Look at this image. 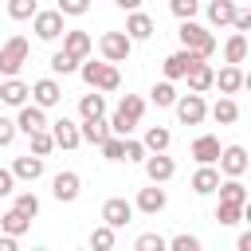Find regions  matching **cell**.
<instances>
[{"label":"cell","instance_id":"6da1fadb","mask_svg":"<svg viewBox=\"0 0 251 251\" xmlns=\"http://www.w3.org/2000/svg\"><path fill=\"white\" fill-rule=\"evenodd\" d=\"M141 114H145V98L122 94V102H118V110H114V118H110V133H118V137L133 133V126L141 122Z\"/></svg>","mask_w":251,"mask_h":251},{"label":"cell","instance_id":"7a4b0ae2","mask_svg":"<svg viewBox=\"0 0 251 251\" xmlns=\"http://www.w3.org/2000/svg\"><path fill=\"white\" fill-rule=\"evenodd\" d=\"M180 47H188V51H196L200 59H208L212 51H216V35L208 31V27H200L196 20H180Z\"/></svg>","mask_w":251,"mask_h":251},{"label":"cell","instance_id":"3957f363","mask_svg":"<svg viewBox=\"0 0 251 251\" xmlns=\"http://www.w3.org/2000/svg\"><path fill=\"white\" fill-rule=\"evenodd\" d=\"M27 51H31L27 39H24V35H12V39L0 47V75H16V71L27 63Z\"/></svg>","mask_w":251,"mask_h":251},{"label":"cell","instance_id":"277c9868","mask_svg":"<svg viewBox=\"0 0 251 251\" xmlns=\"http://www.w3.org/2000/svg\"><path fill=\"white\" fill-rule=\"evenodd\" d=\"M98 47H102V59H106V63H126L129 51H133V39H129L126 31H106V35L98 39Z\"/></svg>","mask_w":251,"mask_h":251},{"label":"cell","instance_id":"5b68a950","mask_svg":"<svg viewBox=\"0 0 251 251\" xmlns=\"http://www.w3.org/2000/svg\"><path fill=\"white\" fill-rule=\"evenodd\" d=\"M176 118L184 122V126H200L204 118H208V106H204V94H196V90H188V94H180L176 102Z\"/></svg>","mask_w":251,"mask_h":251},{"label":"cell","instance_id":"8992f818","mask_svg":"<svg viewBox=\"0 0 251 251\" xmlns=\"http://www.w3.org/2000/svg\"><path fill=\"white\" fill-rule=\"evenodd\" d=\"M78 192H82V180H78V173H55L51 176V196L59 200V204H75L78 200Z\"/></svg>","mask_w":251,"mask_h":251},{"label":"cell","instance_id":"52a82bcc","mask_svg":"<svg viewBox=\"0 0 251 251\" xmlns=\"http://www.w3.org/2000/svg\"><path fill=\"white\" fill-rule=\"evenodd\" d=\"M129 220H133V204H129L126 196H110V200L102 204V224H110L114 231H118V227H126Z\"/></svg>","mask_w":251,"mask_h":251},{"label":"cell","instance_id":"ba28073f","mask_svg":"<svg viewBox=\"0 0 251 251\" xmlns=\"http://www.w3.org/2000/svg\"><path fill=\"white\" fill-rule=\"evenodd\" d=\"M31 31L39 35V39H59L67 27H63V12L55 8V12H35L31 16Z\"/></svg>","mask_w":251,"mask_h":251},{"label":"cell","instance_id":"9c48e42d","mask_svg":"<svg viewBox=\"0 0 251 251\" xmlns=\"http://www.w3.org/2000/svg\"><path fill=\"white\" fill-rule=\"evenodd\" d=\"M220 173L224 176H243L247 173V149L243 145H227V149H220Z\"/></svg>","mask_w":251,"mask_h":251},{"label":"cell","instance_id":"30bf717a","mask_svg":"<svg viewBox=\"0 0 251 251\" xmlns=\"http://www.w3.org/2000/svg\"><path fill=\"white\" fill-rule=\"evenodd\" d=\"M196 59H200V55H196V51H188V47H180V51H173V55H169V59L161 63V67H165V78H169V82H176V78H184V75H188V67H192Z\"/></svg>","mask_w":251,"mask_h":251},{"label":"cell","instance_id":"8fae6325","mask_svg":"<svg viewBox=\"0 0 251 251\" xmlns=\"http://www.w3.org/2000/svg\"><path fill=\"white\" fill-rule=\"evenodd\" d=\"M27 94H31V102H35V106H43V110L59 106V98H63V90H59V82H55V78H39V82H31V86H27Z\"/></svg>","mask_w":251,"mask_h":251},{"label":"cell","instance_id":"7c38bea8","mask_svg":"<svg viewBox=\"0 0 251 251\" xmlns=\"http://www.w3.org/2000/svg\"><path fill=\"white\" fill-rule=\"evenodd\" d=\"M47 126V114H43V106H20V114H16V133H35V129H43Z\"/></svg>","mask_w":251,"mask_h":251},{"label":"cell","instance_id":"4fadbf2b","mask_svg":"<svg viewBox=\"0 0 251 251\" xmlns=\"http://www.w3.org/2000/svg\"><path fill=\"white\" fill-rule=\"evenodd\" d=\"M165 204H169V196H165V188H161V184H149V188H141V192H137V200H133V208H141L145 216H157V212H165Z\"/></svg>","mask_w":251,"mask_h":251},{"label":"cell","instance_id":"5bb4252c","mask_svg":"<svg viewBox=\"0 0 251 251\" xmlns=\"http://www.w3.org/2000/svg\"><path fill=\"white\" fill-rule=\"evenodd\" d=\"M153 31H157V24H153V16H145L141 8H133V12L126 16V35H129L133 43H137V39H149Z\"/></svg>","mask_w":251,"mask_h":251},{"label":"cell","instance_id":"9a60e30c","mask_svg":"<svg viewBox=\"0 0 251 251\" xmlns=\"http://www.w3.org/2000/svg\"><path fill=\"white\" fill-rule=\"evenodd\" d=\"M145 173H149L153 184H165V180H173L176 165H173V157H165V153H149V157H145Z\"/></svg>","mask_w":251,"mask_h":251},{"label":"cell","instance_id":"2e32d148","mask_svg":"<svg viewBox=\"0 0 251 251\" xmlns=\"http://www.w3.org/2000/svg\"><path fill=\"white\" fill-rule=\"evenodd\" d=\"M51 137H55V145H59V149H78V145H82L78 126H75L71 118H59V122L51 126Z\"/></svg>","mask_w":251,"mask_h":251},{"label":"cell","instance_id":"e0dca14e","mask_svg":"<svg viewBox=\"0 0 251 251\" xmlns=\"http://www.w3.org/2000/svg\"><path fill=\"white\" fill-rule=\"evenodd\" d=\"M12 176H16V180H27V184L39 180V176H43V157H35V153L16 157V161H12Z\"/></svg>","mask_w":251,"mask_h":251},{"label":"cell","instance_id":"ac0fdd59","mask_svg":"<svg viewBox=\"0 0 251 251\" xmlns=\"http://www.w3.org/2000/svg\"><path fill=\"white\" fill-rule=\"evenodd\" d=\"M212 75H216V71L208 67V59H196V63L188 67V75H184V78H188V90H196V94L212 90Z\"/></svg>","mask_w":251,"mask_h":251},{"label":"cell","instance_id":"d6986e66","mask_svg":"<svg viewBox=\"0 0 251 251\" xmlns=\"http://www.w3.org/2000/svg\"><path fill=\"white\" fill-rule=\"evenodd\" d=\"M247 78H243V71H239V63H227L220 75H212V86H220V94H235L239 86H243Z\"/></svg>","mask_w":251,"mask_h":251},{"label":"cell","instance_id":"ffe728a7","mask_svg":"<svg viewBox=\"0 0 251 251\" xmlns=\"http://www.w3.org/2000/svg\"><path fill=\"white\" fill-rule=\"evenodd\" d=\"M0 102H4V106H24V102H27V82H20L16 75H8V78L0 82Z\"/></svg>","mask_w":251,"mask_h":251},{"label":"cell","instance_id":"44dd1931","mask_svg":"<svg viewBox=\"0 0 251 251\" xmlns=\"http://www.w3.org/2000/svg\"><path fill=\"white\" fill-rule=\"evenodd\" d=\"M192 157H196L200 165H216V157H220V137L200 133V137L192 141Z\"/></svg>","mask_w":251,"mask_h":251},{"label":"cell","instance_id":"7402d4cb","mask_svg":"<svg viewBox=\"0 0 251 251\" xmlns=\"http://www.w3.org/2000/svg\"><path fill=\"white\" fill-rule=\"evenodd\" d=\"M216 184H220V169L200 165V169L192 173V192H196V196H212V192H216Z\"/></svg>","mask_w":251,"mask_h":251},{"label":"cell","instance_id":"603a6c76","mask_svg":"<svg viewBox=\"0 0 251 251\" xmlns=\"http://www.w3.org/2000/svg\"><path fill=\"white\" fill-rule=\"evenodd\" d=\"M90 47H94V39H90L86 31H78V27H75V31H63V51H71L75 59H86Z\"/></svg>","mask_w":251,"mask_h":251},{"label":"cell","instance_id":"cb8c5ba5","mask_svg":"<svg viewBox=\"0 0 251 251\" xmlns=\"http://www.w3.org/2000/svg\"><path fill=\"white\" fill-rule=\"evenodd\" d=\"M78 137H82V141H90V145H102V141L110 137V122H102V118H82Z\"/></svg>","mask_w":251,"mask_h":251},{"label":"cell","instance_id":"d4e9b609","mask_svg":"<svg viewBox=\"0 0 251 251\" xmlns=\"http://www.w3.org/2000/svg\"><path fill=\"white\" fill-rule=\"evenodd\" d=\"M141 145H145V153H165V149L173 145V133H169L165 126H149L145 137H141Z\"/></svg>","mask_w":251,"mask_h":251},{"label":"cell","instance_id":"484cf974","mask_svg":"<svg viewBox=\"0 0 251 251\" xmlns=\"http://www.w3.org/2000/svg\"><path fill=\"white\" fill-rule=\"evenodd\" d=\"M216 192H220V200H227V204H247V188H243V180H239V176L220 180V184H216Z\"/></svg>","mask_w":251,"mask_h":251},{"label":"cell","instance_id":"4316f807","mask_svg":"<svg viewBox=\"0 0 251 251\" xmlns=\"http://www.w3.org/2000/svg\"><path fill=\"white\" fill-rule=\"evenodd\" d=\"M231 16H235V0H212V4H208V24H212V27L231 24Z\"/></svg>","mask_w":251,"mask_h":251},{"label":"cell","instance_id":"83f0119b","mask_svg":"<svg viewBox=\"0 0 251 251\" xmlns=\"http://www.w3.org/2000/svg\"><path fill=\"white\" fill-rule=\"evenodd\" d=\"M31 227V220L24 216V212H16V208H8L4 216H0V231H8V235H24Z\"/></svg>","mask_w":251,"mask_h":251},{"label":"cell","instance_id":"f1b7e54d","mask_svg":"<svg viewBox=\"0 0 251 251\" xmlns=\"http://www.w3.org/2000/svg\"><path fill=\"white\" fill-rule=\"evenodd\" d=\"M118 86H122L118 67H114V63H102V67H98V75H94V90H118Z\"/></svg>","mask_w":251,"mask_h":251},{"label":"cell","instance_id":"f546056e","mask_svg":"<svg viewBox=\"0 0 251 251\" xmlns=\"http://www.w3.org/2000/svg\"><path fill=\"white\" fill-rule=\"evenodd\" d=\"M243 216H247V204H227V200H220V208H216L220 227H231V224H239Z\"/></svg>","mask_w":251,"mask_h":251},{"label":"cell","instance_id":"4dcf8cb0","mask_svg":"<svg viewBox=\"0 0 251 251\" xmlns=\"http://www.w3.org/2000/svg\"><path fill=\"white\" fill-rule=\"evenodd\" d=\"M78 114H82V118H102V114H106V98H102L98 90H94V94H82V98H78Z\"/></svg>","mask_w":251,"mask_h":251},{"label":"cell","instance_id":"1f68e13d","mask_svg":"<svg viewBox=\"0 0 251 251\" xmlns=\"http://www.w3.org/2000/svg\"><path fill=\"white\" fill-rule=\"evenodd\" d=\"M212 118H216L220 126H231V122L239 118V106H235V98H227V94H224V98L212 106Z\"/></svg>","mask_w":251,"mask_h":251},{"label":"cell","instance_id":"d6a6232c","mask_svg":"<svg viewBox=\"0 0 251 251\" xmlns=\"http://www.w3.org/2000/svg\"><path fill=\"white\" fill-rule=\"evenodd\" d=\"M224 59H227V63H243V59H247V39H243V31H235V35L227 39Z\"/></svg>","mask_w":251,"mask_h":251},{"label":"cell","instance_id":"836d02e7","mask_svg":"<svg viewBox=\"0 0 251 251\" xmlns=\"http://www.w3.org/2000/svg\"><path fill=\"white\" fill-rule=\"evenodd\" d=\"M78 63H82V59H75L71 51H55V55H51V71H55V75H75Z\"/></svg>","mask_w":251,"mask_h":251},{"label":"cell","instance_id":"e575fe53","mask_svg":"<svg viewBox=\"0 0 251 251\" xmlns=\"http://www.w3.org/2000/svg\"><path fill=\"white\" fill-rule=\"evenodd\" d=\"M27 137H31V153H35V157H47V153L55 149V137L47 133V126L35 129V133H27Z\"/></svg>","mask_w":251,"mask_h":251},{"label":"cell","instance_id":"d590c367","mask_svg":"<svg viewBox=\"0 0 251 251\" xmlns=\"http://www.w3.org/2000/svg\"><path fill=\"white\" fill-rule=\"evenodd\" d=\"M12 208H16V212H24L27 220H35V216H39V196H35V192H20Z\"/></svg>","mask_w":251,"mask_h":251},{"label":"cell","instance_id":"8d00e7d4","mask_svg":"<svg viewBox=\"0 0 251 251\" xmlns=\"http://www.w3.org/2000/svg\"><path fill=\"white\" fill-rule=\"evenodd\" d=\"M90 247H94V251H110V247H114V227H110V224L94 227V231H90Z\"/></svg>","mask_w":251,"mask_h":251},{"label":"cell","instance_id":"74e56055","mask_svg":"<svg viewBox=\"0 0 251 251\" xmlns=\"http://www.w3.org/2000/svg\"><path fill=\"white\" fill-rule=\"evenodd\" d=\"M35 12H39L35 0H8V16H12V20H31Z\"/></svg>","mask_w":251,"mask_h":251},{"label":"cell","instance_id":"f35d334b","mask_svg":"<svg viewBox=\"0 0 251 251\" xmlns=\"http://www.w3.org/2000/svg\"><path fill=\"white\" fill-rule=\"evenodd\" d=\"M149 94H153V102H157V106H173V102H176V86H173L169 78H165V82H157Z\"/></svg>","mask_w":251,"mask_h":251},{"label":"cell","instance_id":"ab89813d","mask_svg":"<svg viewBox=\"0 0 251 251\" xmlns=\"http://www.w3.org/2000/svg\"><path fill=\"white\" fill-rule=\"evenodd\" d=\"M122 161H145V145L137 141V137H122Z\"/></svg>","mask_w":251,"mask_h":251},{"label":"cell","instance_id":"60d3db41","mask_svg":"<svg viewBox=\"0 0 251 251\" xmlns=\"http://www.w3.org/2000/svg\"><path fill=\"white\" fill-rule=\"evenodd\" d=\"M165 243H169L165 235H157V231H145V235H137V243H133V247H137V251H165Z\"/></svg>","mask_w":251,"mask_h":251},{"label":"cell","instance_id":"b9f144b4","mask_svg":"<svg viewBox=\"0 0 251 251\" xmlns=\"http://www.w3.org/2000/svg\"><path fill=\"white\" fill-rule=\"evenodd\" d=\"M165 247H169V251H200V239L188 235V231H180V235H173Z\"/></svg>","mask_w":251,"mask_h":251},{"label":"cell","instance_id":"7bdbcfd3","mask_svg":"<svg viewBox=\"0 0 251 251\" xmlns=\"http://www.w3.org/2000/svg\"><path fill=\"white\" fill-rule=\"evenodd\" d=\"M196 8H200V0H169V12H173L176 20H192Z\"/></svg>","mask_w":251,"mask_h":251},{"label":"cell","instance_id":"ee69618b","mask_svg":"<svg viewBox=\"0 0 251 251\" xmlns=\"http://www.w3.org/2000/svg\"><path fill=\"white\" fill-rule=\"evenodd\" d=\"M98 149H102V157H106V161H122V137H118V133H110Z\"/></svg>","mask_w":251,"mask_h":251},{"label":"cell","instance_id":"f6af8a7d","mask_svg":"<svg viewBox=\"0 0 251 251\" xmlns=\"http://www.w3.org/2000/svg\"><path fill=\"white\" fill-rule=\"evenodd\" d=\"M59 12L63 16H86L90 12V0H59Z\"/></svg>","mask_w":251,"mask_h":251},{"label":"cell","instance_id":"bcb514c9","mask_svg":"<svg viewBox=\"0 0 251 251\" xmlns=\"http://www.w3.org/2000/svg\"><path fill=\"white\" fill-rule=\"evenodd\" d=\"M12 141H16V122L0 114V149H4V145H12Z\"/></svg>","mask_w":251,"mask_h":251},{"label":"cell","instance_id":"7dc6e473","mask_svg":"<svg viewBox=\"0 0 251 251\" xmlns=\"http://www.w3.org/2000/svg\"><path fill=\"white\" fill-rule=\"evenodd\" d=\"M16 192V176H12V169H0V196H12Z\"/></svg>","mask_w":251,"mask_h":251},{"label":"cell","instance_id":"c3c4849f","mask_svg":"<svg viewBox=\"0 0 251 251\" xmlns=\"http://www.w3.org/2000/svg\"><path fill=\"white\" fill-rule=\"evenodd\" d=\"M231 27H235V31H247V27H251V12H239V8H235V16H231Z\"/></svg>","mask_w":251,"mask_h":251},{"label":"cell","instance_id":"681fc988","mask_svg":"<svg viewBox=\"0 0 251 251\" xmlns=\"http://www.w3.org/2000/svg\"><path fill=\"white\" fill-rule=\"evenodd\" d=\"M16 247H20V235H8V231H4V235H0V251H16Z\"/></svg>","mask_w":251,"mask_h":251},{"label":"cell","instance_id":"f907efd6","mask_svg":"<svg viewBox=\"0 0 251 251\" xmlns=\"http://www.w3.org/2000/svg\"><path fill=\"white\" fill-rule=\"evenodd\" d=\"M235 247H239V251H251V231H243V235L235 239Z\"/></svg>","mask_w":251,"mask_h":251},{"label":"cell","instance_id":"816d5d0a","mask_svg":"<svg viewBox=\"0 0 251 251\" xmlns=\"http://www.w3.org/2000/svg\"><path fill=\"white\" fill-rule=\"evenodd\" d=\"M122 12H133V8H141V0H114Z\"/></svg>","mask_w":251,"mask_h":251}]
</instances>
